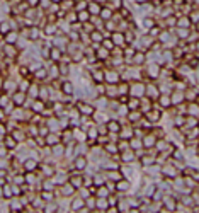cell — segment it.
Here are the masks:
<instances>
[{
    "mask_svg": "<svg viewBox=\"0 0 199 213\" xmlns=\"http://www.w3.org/2000/svg\"><path fill=\"white\" fill-rule=\"evenodd\" d=\"M150 75L152 77H157L158 75V67H150Z\"/></svg>",
    "mask_w": 199,
    "mask_h": 213,
    "instance_id": "5",
    "label": "cell"
},
{
    "mask_svg": "<svg viewBox=\"0 0 199 213\" xmlns=\"http://www.w3.org/2000/svg\"><path fill=\"white\" fill-rule=\"evenodd\" d=\"M9 31V26L7 24H2V33H7Z\"/></svg>",
    "mask_w": 199,
    "mask_h": 213,
    "instance_id": "13",
    "label": "cell"
},
{
    "mask_svg": "<svg viewBox=\"0 0 199 213\" xmlns=\"http://www.w3.org/2000/svg\"><path fill=\"white\" fill-rule=\"evenodd\" d=\"M80 109H82V113H85V114H92V113H94L92 106H89V104H80Z\"/></svg>",
    "mask_w": 199,
    "mask_h": 213,
    "instance_id": "2",
    "label": "cell"
},
{
    "mask_svg": "<svg viewBox=\"0 0 199 213\" xmlns=\"http://www.w3.org/2000/svg\"><path fill=\"white\" fill-rule=\"evenodd\" d=\"M55 2H56V0H55ZM58 2H60V0H58Z\"/></svg>",
    "mask_w": 199,
    "mask_h": 213,
    "instance_id": "18",
    "label": "cell"
},
{
    "mask_svg": "<svg viewBox=\"0 0 199 213\" xmlns=\"http://www.w3.org/2000/svg\"><path fill=\"white\" fill-rule=\"evenodd\" d=\"M29 3H31V5H36V3H37V0H29Z\"/></svg>",
    "mask_w": 199,
    "mask_h": 213,
    "instance_id": "17",
    "label": "cell"
},
{
    "mask_svg": "<svg viewBox=\"0 0 199 213\" xmlns=\"http://www.w3.org/2000/svg\"><path fill=\"white\" fill-rule=\"evenodd\" d=\"M26 169L27 171H34L36 169V160H26Z\"/></svg>",
    "mask_w": 199,
    "mask_h": 213,
    "instance_id": "3",
    "label": "cell"
},
{
    "mask_svg": "<svg viewBox=\"0 0 199 213\" xmlns=\"http://www.w3.org/2000/svg\"><path fill=\"white\" fill-rule=\"evenodd\" d=\"M85 167H87V160L83 157L77 159V169H85Z\"/></svg>",
    "mask_w": 199,
    "mask_h": 213,
    "instance_id": "1",
    "label": "cell"
},
{
    "mask_svg": "<svg viewBox=\"0 0 199 213\" xmlns=\"http://www.w3.org/2000/svg\"><path fill=\"white\" fill-rule=\"evenodd\" d=\"M80 206H82V201H80V200H77V201L73 203V210H78Z\"/></svg>",
    "mask_w": 199,
    "mask_h": 213,
    "instance_id": "10",
    "label": "cell"
},
{
    "mask_svg": "<svg viewBox=\"0 0 199 213\" xmlns=\"http://www.w3.org/2000/svg\"><path fill=\"white\" fill-rule=\"evenodd\" d=\"M48 142H49V143H56V137H55V135H51V137H49V140H48Z\"/></svg>",
    "mask_w": 199,
    "mask_h": 213,
    "instance_id": "12",
    "label": "cell"
},
{
    "mask_svg": "<svg viewBox=\"0 0 199 213\" xmlns=\"http://www.w3.org/2000/svg\"><path fill=\"white\" fill-rule=\"evenodd\" d=\"M150 34H152V36H157V34H158V31H157V27H155V31H150Z\"/></svg>",
    "mask_w": 199,
    "mask_h": 213,
    "instance_id": "16",
    "label": "cell"
},
{
    "mask_svg": "<svg viewBox=\"0 0 199 213\" xmlns=\"http://www.w3.org/2000/svg\"><path fill=\"white\" fill-rule=\"evenodd\" d=\"M109 128H111V130H114V131H117V130H119V126H117V123H116V121H111V123H109Z\"/></svg>",
    "mask_w": 199,
    "mask_h": 213,
    "instance_id": "7",
    "label": "cell"
},
{
    "mask_svg": "<svg viewBox=\"0 0 199 213\" xmlns=\"http://www.w3.org/2000/svg\"><path fill=\"white\" fill-rule=\"evenodd\" d=\"M92 38H94V39H95V41H97V39H99V41H100V36L97 34V33H94V34H92Z\"/></svg>",
    "mask_w": 199,
    "mask_h": 213,
    "instance_id": "15",
    "label": "cell"
},
{
    "mask_svg": "<svg viewBox=\"0 0 199 213\" xmlns=\"http://www.w3.org/2000/svg\"><path fill=\"white\" fill-rule=\"evenodd\" d=\"M63 89H65V92H71V90H73V87L70 85V82H65V85H63Z\"/></svg>",
    "mask_w": 199,
    "mask_h": 213,
    "instance_id": "8",
    "label": "cell"
},
{
    "mask_svg": "<svg viewBox=\"0 0 199 213\" xmlns=\"http://www.w3.org/2000/svg\"><path fill=\"white\" fill-rule=\"evenodd\" d=\"M162 104H164V106H168V104H170V99H165V97H164V99H162Z\"/></svg>",
    "mask_w": 199,
    "mask_h": 213,
    "instance_id": "11",
    "label": "cell"
},
{
    "mask_svg": "<svg viewBox=\"0 0 199 213\" xmlns=\"http://www.w3.org/2000/svg\"><path fill=\"white\" fill-rule=\"evenodd\" d=\"M87 19H89V14L87 12H80L78 14V21H87Z\"/></svg>",
    "mask_w": 199,
    "mask_h": 213,
    "instance_id": "6",
    "label": "cell"
},
{
    "mask_svg": "<svg viewBox=\"0 0 199 213\" xmlns=\"http://www.w3.org/2000/svg\"><path fill=\"white\" fill-rule=\"evenodd\" d=\"M119 188H121V189H128V182H126V184H124V182H121V186H119Z\"/></svg>",
    "mask_w": 199,
    "mask_h": 213,
    "instance_id": "14",
    "label": "cell"
},
{
    "mask_svg": "<svg viewBox=\"0 0 199 213\" xmlns=\"http://www.w3.org/2000/svg\"><path fill=\"white\" fill-rule=\"evenodd\" d=\"M51 58H53V60H58V58H60V51L53 50V51H51Z\"/></svg>",
    "mask_w": 199,
    "mask_h": 213,
    "instance_id": "9",
    "label": "cell"
},
{
    "mask_svg": "<svg viewBox=\"0 0 199 213\" xmlns=\"http://www.w3.org/2000/svg\"><path fill=\"white\" fill-rule=\"evenodd\" d=\"M14 102H15V104H22V102H24V96H22V94H15V96H14Z\"/></svg>",
    "mask_w": 199,
    "mask_h": 213,
    "instance_id": "4",
    "label": "cell"
}]
</instances>
